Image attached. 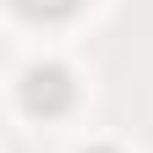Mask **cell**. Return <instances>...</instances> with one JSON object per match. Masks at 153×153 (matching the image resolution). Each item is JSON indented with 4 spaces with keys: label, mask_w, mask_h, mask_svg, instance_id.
<instances>
[{
    "label": "cell",
    "mask_w": 153,
    "mask_h": 153,
    "mask_svg": "<svg viewBox=\"0 0 153 153\" xmlns=\"http://www.w3.org/2000/svg\"><path fill=\"white\" fill-rule=\"evenodd\" d=\"M16 93H22V109H27V115H66L71 99H76V82H71V71H66V66L38 60V66L22 71Z\"/></svg>",
    "instance_id": "obj_1"
},
{
    "label": "cell",
    "mask_w": 153,
    "mask_h": 153,
    "mask_svg": "<svg viewBox=\"0 0 153 153\" xmlns=\"http://www.w3.org/2000/svg\"><path fill=\"white\" fill-rule=\"evenodd\" d=\"M22 16H33V22H60V16H71L82 0H11Z\"/></svg>",
    "instance_id": "obj_2"
},
{
    "label": "cell",
    "mask_w": 153,
    "mask_h": 153,
    "mask_svg": "<svg viewBox=\"0 0 153 153\" xmlns=\"http://www.w3.org/2000/svg\"><path fill=\"white\" fill-rule=\"evenodd\" d=\"M88 153H120V148H88Z\"/></svg>",
    "instance_id": "obj_3"
}]
</instances>
